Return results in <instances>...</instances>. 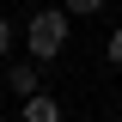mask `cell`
Listing matches in <instances>:
<instances>
[{
	"instance_id": "6da1fadb",
	"label": "cell",
	"mask_w": 122,
	"mask_h": 122,
	"mask_svg": "<svg viewBox=\"0 0 122 122\" xmlns=\"http://www.w3.org/2000/svg\"><path fill=\"white\" fill-rule=\"evenodd\" d=\"M67 25H73V18L61 12V6L30 12V25H25V49H30V61H37V67H43V61H55L61 49H67Z\"/></svg>"
},
{
	"instance_id": "7a4b0ae2",
	"label": "cell",
	"mask_w": 122,
	"mask_h": 122,
	"mask_svg": "<svg viewBox=\"0 0 122 122\" xmlns=\"http://www.w3.org/2000/svg\"><path fill=\"white\" fill-rule=\"evenodd\" d=\"M6 92H12V98L43 92V79H37V61H12V67H6Z\"/></svg>"
},
{
	"instance_id": "3957f363",
	"label": "cell",
	"mask_w": 122,
	"mask_h": 122,
	"mask_svg": "<svg viewBox=\"0 0 122 122\" xmlns=\"http://www.w3.org/2000/svg\"><path fill=\"white\" fill-rule=\"evenodd\" d=\"M18 116L25 122H61V104L49 92H30V98H18Z\"/></svg>"
},
{
	"instance_id": "277c9868",
	"label": "cell",
	"mask_w": 122,
	"mask_h": 122,
	"mask_svg": "<svg viewBox=\"0 0 122 122\" xmlns=\"http://www.w3.org/2000/svg\"><path fill=\"white\" fill-rule=\"evenodd\" d=\"M61 12L67 18H92V12H104V0H61Z\"/></svg>"
},
{
	"instance_id": "5b68a950",
	"label": "cell",
	"mask_w": 122,
	"mask_h": 122,
	"mask_svg": "<svg viewBox=\"0 0 122 122\" xmlns=\"http://www.w3.org/2000/svg\"><path fill=\"white\" fill-rule=\"evenodd\" d=\"M104 61H110V67H122V25L110 30V43H104Z\"/></svg>"
},
{
	"instance_id": "8992f818",
	"label": "cell",
	"mask_w": 122,
	"mask_h": 122,
	"mask_svg": "<svg viewBox=\"0 0 122 122\" xmlns=\"http://www.w3.org/2000/svg\"><path fill=\"white\" fill-rule=\"evenodd\" d=\"M12 43H18V37H12V18H0V61L12 55Z\"/></svg>"
},
{
	"instance_id": "52a82bcc",
	"label": "cell",
	"mask_w": 122,
	"mask_h": 122,
	"mask_svg": "<svg viewBox=\"0 0 122 122\" xmlns=\"http://www.w3.org/2000/svg\"><path fill=\"white\" fill-rule=\"evenodd\" d=\"M116 122H122V116H116Z\"/></svg>"
}]
</instances>
